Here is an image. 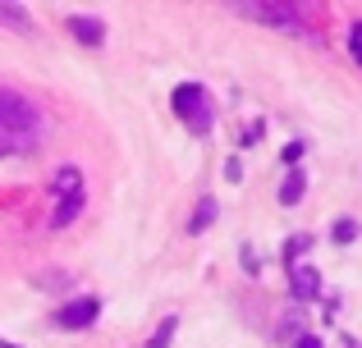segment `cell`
Listing matches in <instances>:
<instances>
[{
    "mask_svg": "<svg viewBox=\"0 0 362 348\" xmlns=\"http://www.w3.org/2000/svg\"><path fill=\"white\" fill-rule=\"evenodd\" d=\"M0 128H5V152H23V147L42 143V115L14 88L0 92Z\"/></svg>",
    "mask_w": 362,
    "mask_h": 348,
    "instance_id": "1",
    "label": "cell"
},
{
    "mask_svg": "<svg viewBox=\"0 0 362 348\" xmlns=\"http://www.w3.org/2000/svg\"><path fill=\"white\" fill-rule=\"evenodd\" d=\"M175 115L193 133H211V97H206L202 83H179L175 88Z\"/></svg>",
    "mask_w": 362,
    "mask_h": 348,
    "instance_id": "2",
    "label": "cell"
},
{
    "mask_svg": "<svg viewBox=\"0 0 362 348\" xmlns=\"http://www.w3.org/2000/svg\"><path fill=\"white\" fill-rule=\"evenodd\" d=\"M234 9L247 14V18H262V23H275V28H289V23L303 18L298 5H266V0H257V5H234Z\"/></svg>",
    "mask_w": 362,
    "mask_h": 348,
    "instance_id": "3",
    "label": "cell"
},
{
    "mask_svg": "<svg viewBox=\"0 0 362 348\" xmlns=\"http://www.w3.org/2000/svg\"><path fill=\"white\" fill-rule=\"evenodd\" d=\"M97 312H101V303H97V298H78V303H69L60 316H55V321H60L64 330H88V325L97 321Z\"/></svg>",
    "mask_w": 362,
    "mask_h": 348,
    "instance_id": "4",
    "label": "cell"
},
{
    "mask_svg": "<svg viewBox=\"0 0 362 348\" xmlns=\"http://www.w3.org/2000/svg\"><path fill=\"white\" fill-rule=\"evenodd\" d=\"M69 32L78 37L83 46H101V42H106V28H101V18H92V14H74Z\"/></svg>",
    "mask_w": 362,
    "mask_h": 348,
    "instance_id": "5",
    "label": "cell"
},
{
    "mask_svg": "<svg viewBox=\"0 0 362 348\" xmlns=\"http://www.w3.org/2000/svg\"><path fill=\"white\" fill-rule=\"evenodd\" d=\"M289 284H293V298H298V303H308V298H317L321 275H317L312 266H293V270H289Z\"/></svg>",
    "mask_w": 362,
    "mask_h": 348,
    "instance_id": "6",
    "label": "cell"
},
{
    "mask_svg": "<svg viewBox=\"0 0 362 348\" xmlns=\"http://www.w3.org/2000/svg\"><path fill=\"white\" fill-rule=\"evenodd\" d=\"M51 188H55L60 197L83 193V170H78V165H60V170H55V179H51Z\"/></svg>",
    "mask_w": 362,
    "mask_h": 348,
    "instance_id": "7",
    "label": "cell"
},
{
    "mask_svg": "<svg viewBox=\"0 0 362 348\" xmlns=\"http://www.w3.org/2000/svg\"><path fill=\"white\" fill-rule=\"evenodd\" d=\"M303 193H308V174H303V170H289V179L280 184V206H298Z\"/></svg>",
    "mask_w": 362,
    "mask_h": 348,
    "instance_id": "8",
    "label": "cell"
},
{
    "mask_svg": "<svg viewBox=\"0 0 362 348\" xmlns=\"http://www.w3.org/2000/svg\"><path fill=\"white\" fill-rule=\"evenodd\" d=\"M78 211H83V193H74V197H60V206H55V215H51V229H64V224H69Z\"/></svg>",
    "mask_w": 362,
    "mask_h": 348,
    "instance_id": "9",
    "label": "cell"
},
{
    "mask_svg": "<svg viewBox=\"0 0 362 348\" xmlns=\"http://www.w3.org/2000/svg\"><path fill=\"white\" fill-rule=\"evenodd\" d=\"M175 330H179V316H165V321L156 325V335L147 340V348H170V340H175Z\"/></svg>",
    "mask_w": 362,
    "mask_h": 348,
    "instance_id": "10",
    "label": "cell"
},
{
    "mask_svg": "<svg viewBox=\"0 0 362 348\" xmlns=\"http://www.w3.org/2000/svg\"><path fill=\"white\" fill-rule=\"evenodd\" d=\"M308 248H312V239H308V234H293V239L284 243V266L293 270V261H298V257H303Z\"/></svg>",
    "mask_w": 362,
    "mask_h": 348,
    "instance_id": "11",
    "label": "cell"
},
{
    "mask_svg": "<svg viewBox=\"0 0 362 348\" xmlns=\"http://www.w3.org/2000/svg\"><path fill=\"white\" fill-rule=\"evenodd\" d=\"M211 220H216V197H202V202H197V215H193V234H202Z\"/></svg>",
    "mask_w": 362,
    "mask_h": 348,
    "instance_id": "12",
    "label": "cell"
},
{
    "mask_svg": "<svg viewBox=\"0 0 362 348\" xmlns=\"http://www.w3.org/2000/svg\"><path fill=\"white\" fill-rule=\"evenodd\" d=\"M0 18H5L9 28H18V32H28V23H23V9H18V5H9V0L0 5Z\"/></svg>",
    "mask_w": 362,
    "mask_h": 348,
    "instance_id": "13",
    "label": "cell"
},
{
    "mask_svg": "<svg viewBox=\"0 0 362 348\" xmlns=\"http://www.w3.org/2000/svg\"><path fill=\"white\" fill-rule=\"evenodd\" d=\"M354 239H358V220H349V215L335 220V243H354Z\"/></svg>",
    "mask_w": 362,
    "mask_h": 348,
    "instance_id": "14",
    "label": "cell"
},
{
    "mask_svg": "<svg viewBox=\"0 0 362 348\" xmlns=\"http://www.w3.org/2000/svg\"><path fill=\"white\" fill-rule=\"evenodd\" d=\"M239 261H243V270H247V275H257V270H262V257H257V252L247 248V243L239 248Z\"/></svg>",
    "mask_w": 362,
    "mask_h": 348,
    "instance_id": "15",
    "label": "cell"
},
{
    "mask_svg": "<svg viewBox=\"0 0 362 348\" xmlns=\"http://www.w3.org/2000/svg\"><path fill=\"white\" fill-rule=\"evenodd\" d=\"M257 143H262V124H247L243 138H239V147H257Z\"/></svg>",
    "mask_w": 362,
    "mask_h": 348,
    "instance_id": "16",
    "label": "cell"
},
{
    "mask_svg": "<svg viewBox=\"0 0 362 348\" xmlns=\"http://www.w3.org/2000/svg\"><path fill=\"white\" fill-rule=\"evenodd\" d=\"M349 51H354V60L362 64V23H354V37H349Z\"/></svg>",
    "mask_w": 362,
    "mask_h": 348,
    "instance_id": "17",
    "label": "cell"
},
{
    "mask_svg": "<svg viewBox=\"0 0 362 348\" xmlns=\"http://www.w3.org/2000/svg\"><path fill=\"white\" fill-rule=\"evenodd\" d=\"M284 165H293V170H298V156H303V143H289V147H284Z\"/></svg>",
    "mask_w": 362,
    "mask_h": 348,
    "instance_id": "18",
    "label": "cell"
},
{
    "mask_svg": "<svg viewBox=\"0 0 362 348\" xmlns=\"http://www.w3.org/2000/svg\"><path fill=\"white\" fill-rule=\"evenodd\" d=\"M225 179H230V184H239V179H243V165L230 161V165H225Z\"/></svg>",
    "mask_w": 362,
    "mask_h": 348,
    "instance_id": "19",
    "label": "cell"
},
{
    "mask_svg": "<svg viewBox=\"0 0 362 348\" xmlns=\"http://www.w3.org/2000/svg\"><path fill=\"white\" fill-rule=\"evenodd\" d=\"M293 348H326V344H321L317 335H298V344H293Z\"/></svg>",
    "mask_w": 362,
    "mask_h": 348,
    "instance_id": "20",
    "label": "cell"
}]
</instances>
